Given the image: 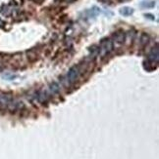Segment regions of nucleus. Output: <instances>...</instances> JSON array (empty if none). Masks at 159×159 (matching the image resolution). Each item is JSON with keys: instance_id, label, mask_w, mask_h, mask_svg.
Listing matches in <instances>:
<instances>
[{"instance_id": "1", "label": "nucleus", "mask_w": 159, "mask_h": 159, "mask_svg": "<svg viewBox=\"0 0 159 159\" xmlns=\"http://www.w3.org/2000/svg\"><path fill=\"white\" fill-rule=\"evenodd\" d=\"M81 73L79 72V68L78 66H72L69 70H68V73H67V79H68V81L70 82V84H73V83L76 82Z\"/></svg>"}, {"instance_id": "2", "label": "nucleus", "mask_w": 159, "mask_h": 159, "mask_svg": "<svg viewBox=\"0 0 159 159\" xmlns=\"http://www.w3.org/2000/svg\"><path fill=\"white\" fill-rule=\"evenodd\" d=\"M12 99H13V97L10 94L0 92V110H6L8 104H9Z\"/></svg>"}, {"instance_id": "3", "label": "nucleus", "mask_w": 159, "mask_h": 159, "mask_svg": "<svg viewBox=\"0 0 159 159\" xmlns=\"http://www.w3.org/2000/svg\"><path fill=\"white\" fill-rule=\"evenodd\" d=\"M99 49H102V51H104L106 54H109L113 51V42L109 38L102 39L100 42Z\"/></svg>"}, {"instance_id": "4", "label": "nucleus", "mask_w": 159, "mask_h": 159, "mask_svg": "<svg viewBox=\"0 0 159 159\" xmlns=\"http://www.w3.org/2000/svg\"><path fill=\"white\" fill-rule=\"evenodd\" d=\"M113 38H114V41L116 43L123 44L126 41V33L123 30H118L113 34Z\"/></svg>"}, {"instance_id": "5", "label": "nucleus", "mask_w": 159, "mask_h": 159, "mask_svg": "<svg viewBox=\"0 0 159 159\" xmlns=\"http://www.w3.org/2000/svg\"><path fill=\"white\" fill-rule=\"evenodd\" d=\"M147 61L152 62V64L157 65V62H158V45L157 44L155 46V48H152L151 52L149 53Z\"/></svg>"}, {"instance_id": "6", "label": "nucleus", "mask_w": 159, "mask_h": 159, "mask_svg": "<svg viewBox=\"0 0 159 159\" xmlns=\"http://www.w3.org/2000/svg\"><path fill=\"white\" fill-rule=\"evenodd\" d=\"M49 89L53 94H59L60 93V86L58 85V83L53 81L49 84Z\"/></svg>"}, {"instance_id": "7", "label": "nucleus", "mask_w": 159, "mask_h": 159, "mask_svg": "<svg viewBox=\"0 0 159 159\" xmlns=\"http://www.w3.org/2000/svg\"><path fill=\"white\" fill-rule=\"evenodd\" d=\"M134 13V9L133 8H130V7H123L120 9V14L123 15L125 17H128V16H131Z\"/></svg>"}, {"instance_id": "8", "label": "nucleus", "mask_w": 159, "mask_h": 159, "mask_svg": "<svg viewBox=\"0 0 159 159\" xmlns=\"http://www.w3.org/2000/svg\"><path fill=\"white\" fill-rule=\"evenodd\" d=\"M148 40H149L148 35L146 34V33H143L141 36H140V44L141 47H144V46L147 44Z\"/></svg>"}, {"instance_id": "9", "label": "nucleus", "mask_w": 159, "mask_h": 159, "mask_svg": "<svg viewBox=\"0 0 159 159\" xmlns=\"http://www.w3.org/2000/svg\"><path fill=\"white\" fill-rule=\"evenodd\" d=\"M28 59L30 60V62H35V61H36L37 60V54L33 51V50H31V51H29L28 53Z\"/></svg>"}, {"instance_id": "10", "label": "nucleus", "mask_w": 159, "mask_h": 159, "mask_svg": "<svg viewBox=\"0 0 159 159\" xmlns=\"http://www.w3.org/2000/svg\"><path fill=\"white\" fill-rule=\"evenodd\" d=\"M154 6H155V2L154 1H144L140 3V7L143 8H153Z\"/></svg>"}, {"instance_id": "11", "label": "nucleus", "mask_w": 159, "mask_h": 159, "mask_svg": "<svg viewBox=\"0 0 159 159\" xmlns=\"http://www.w3.org/2000/svg\"><path fill=\"white\" fill-rule=\"evenodd\" d=\"M4 78L6 79H9V80H12V79H15L17 77V75H11V74H6V75H3Z\"/></svg>"}, {"instance_id": "12", "label": "nucleus", "mask_w": 159, "mask_h": 159, "mask_svg": "<svg viewBox=\"0 0 159 159\" xmlns=\"http://www.w3.org/2000/svg\"><path fill=\"white\" fill-rule=\"evenodd\" d=\"M144 17H145V18L149 19L150 21H154V20H155V17H154L153 15H151V14H145Z\"/></svg>"}, {"instance_id": "13", "label": "nucleus", "mask_w": 159, "mask_h": 159, "mask_svg": "<svg viewBox=\"0 0 159 159\" xmlns=\"http://www.w3.org/2000/svg\"><path fill=\"white\" fill-rule=\"evenodd\" d=\"M3 24H4V23L2 22L1 20H0V27H3Z\"/></svg>"}]
</instances>
